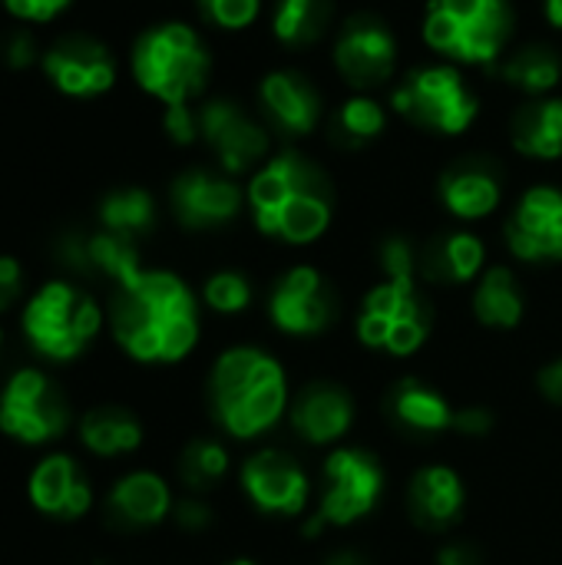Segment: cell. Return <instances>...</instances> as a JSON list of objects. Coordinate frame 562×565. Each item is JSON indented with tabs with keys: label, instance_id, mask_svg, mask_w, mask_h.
Here are the masks:
<instances>
[{
	"label": "cell",
	"instance_id": "cell-1",
	"mask_svg": "<svg viewBox=\"0 0 562 565\" xmlns=\"http://www.w3.org/2000/svg\"><path fill=\"white\" fill-rule=\"evenodd\" d=\"M245 205L265 238L285 245L318 242L335 218V185L328 172L298 149L272 152L245 185Z\"/></svg>",
	"mask_w": 562,
	"mask_h": 565
},
{
	"label": "cell",
	"instance_id": "cell-2",
	"mask_svg": "<svg viewBox=\"0 0 562 565\" xmlns=\"http://www.w3.org/2000/svg\"><path fill=\"white\" fill-rule=\"evenodd\" d=\"M113 334L136 361H182L199 341V311L189 285L172 271H142L116 288Z\"/></svg>",
	"mask_w": 562,
	"mask_h": 565
},
{
	"label": "cell",
	"instance_id": "cell-3",
	"mask_svg": "<svg viewBox=\"0 0 562 565\" xmlns=\"http://www.w3.org/2000/svg\"><path fill=\"white\" fill-rule=\"evenodd\" d=\"M212 50L189 20H159L129 46L132 83L159 106L199 103L212 79Z\"/></svg>",
	"mask_w": 562,
	"mask_h": 565
},
{
	"label": "cell",
	"instance_id": "cell-4",
	"mask_svg": "<svg viewBox=\"0 0 562 565\" xmlns=\"http://www.w3.org/2000/svg\"><path fill=\"white\" fill-rule=\"evenodd\" d=\"M513 30L510 0H427L421 13L424 46L454 66L494 70L507 56Z\"/></svg>",
	"mask_w": 562,
	"mask_h": 565
},
{
	"label": "cell",
	"instance_id": "cell-5",
	"mask_svg": "<svg viewBox=\"0 0 562 565\" xmlns=\"http://www.w3.org/2000/svg\"><path fill=\"white\" fill-rule=\"evenodd\" d=\"M288 404L285 371L255 348H232L212 371V411L232 437H258Z\"/></svg>",
	"mask_w": 562,
	"mask_h": 565
},
{
	"label": "cell",
	"instance_id": "cell-6",
	"mask_svg": "<svg viewBox=\"0 0 562 565\" xmlns=\"http://www.w3.org/2000/svg\"><path fill=\"white\" fill-rule=\"evenodd\" d=\"M391 109L414 129L441 136V139H460L474 129L480 119V96L460 73V66L434 60L411 66L394 86H391Z\"/></svg>",
	"mask_w": 562,
	"mask_h": 565
},
{
	"label": "cell",
	"instance_id": "cell-7",
	"mask_svg": "<svg viewBox=\"0 0 562 565\" xmlns=\"http://www.w3.org/2000/svg\"><path fill=\"white\" fill-rule=\"evenodd\" d=\"M99 321L96 301L70 281L43 285L23 311V331L30 344L53 361L79 358L99 334Z\"/></svg>",
	"mask_w": 562,
	"mask_h": 565
},
{
	"label": "cell",
	"instance_id": "cell-8",
	"mask_svg": "<svg viewBox=\"0 0 562 565\" xmlns=\"http://www.w3.org/2000/svg\"><path fill=\"white\" fill-rule=\"evenodd\" d=\"M40 73L56 96L93 103L116 89L119 56L103 36L86 30H66L43 46Z\"/></svg>",
	"mask_w": 562,
	"mask_h": 565
},
{
	"label": "cell",
	"instance_id": "cell-9",
	"mask_svg": "<svg viewBox=\"0 0 562 565\" xmlns=\"http://www.w3.org/2000/svg\"><path fill=\"white\" fill-rule=\"evenodd\" d=\"M331 66L354 93H374L388 86L401 66V43L394 26L371 10L344 17L331 40Z\"/></svg>",
	"mask_w": 562,
	"mask_h": 565
},
{
	"label": "cell",
	"instance_id": "cell-10",
	"mask_svg": "<svg viewBox=\"0 0 562 565\" xmlns=\"http://www.w3.org/2000/svg\"><path fill=\"white\" fill-rule=\"evenodd\" d=\"M199 142L225 175H252L272 156V129L232 96H205L199 103Z\"/></svg>",
	"mask_w": 562,
	"mask_h": 565
},
{
	"label": "cell",
	"instance_id": "cell-11",
	"mask_svg": "<svg viewBox=\"0 0 562 565\" xmlns=\"http://www.w3.org/2000/svg\"><path fill=\"white\" fill-rule=\"evenodd\" d=\"M431 334V308L417 288V281H391L374 285L358 311V338L368 348H381L388 354H411Z\"/></svg>",
	"mask_w": 562,
	"mask_h": 565
},
{
	"label": "cell",
	"instance_id": "cell-12",
	"mask_svg": "<svg viewBox=\"0 0 562 565\" xmlns=\"http://www.w3.org/2000/svg\"><path fill=\"white\" fill-rule=\"evenodd\" d=\"M70 407L40 371H17L0 397V430L23 444H46L66 430Z\"/></svg>",
	"mask_w": 562,
	"mask_h": 565
},
{
	"label": "cell",
	"instance_id": "cell-13",
	"mask_svg": "<svg viewBox=\"0 0 562 565\" xmlns=\"http://www.w3.org/2000/svg\"><path fill=\"white\" fill-rule=\"evenodd\" d=\"M255 99H258V116L265 119V126L291 142L315 136L325 119V96L318 83L291 66L262 73L255 86Z\"/></svg>",
	"mask_w": 562,
	"mask_h": 565
},
{
	"label": "cell",
	"instance_id": "cell-14",
	"mask_svg": "<svg viewBox=\"0 0 562 565\" xmlns=\"http://www.w3.org/2000/svg\"><path fill=\"white\" fill-rule=\"evenodd\" d=\"M242 205V185L235 182V175H225L222 169L192 166L182 169L169 185V209L179 218V225L192 232H212L235 222Z\"/></svg>",
	"mask_w": 562,
	"mask_h": 565
},
{
	"label": "cell",
	"instance_id": "cell-15",
	"mask_svg": "<svg viewBox=\"0 0 562 565\" xmlns=\"http://www.w3.org/2000/svg\"><path fill=\"white\" fill-rule=\"evenodd\" d=\"M384 490V477L374 457L364 450H338L325 463V497L318 520L331 526H351L364 520Z\"/></svg>",
	"mask_w": 562,
	"mask_h": 565
},
{
	"label": "cell",
	"instance_id": "cell-16",
	"mask_svg": "<svg viewBox=\"0 0 562 565\" xmlns=\"http://www.w3.org/2000/svg\"><path fill=\"white\" fill-rule=\"evenodd\" d=\"M503 238L520 262H562V189L530 185L510 209Z\"/></svg>",
	"mask_w": 562,
	"mask_h": 565
},
{
	"label": "cell",
	"instance_id": "cell-17",
	"mask_svg": "<svg viewBox=\"0 0 562 565\" xmlns=\"http://www.w3.org/2000/svg\"><path fill=\"white\" fill-rule=\"evenodd\" d=\"M335 291L311 265H298L278 278L268 298V315L285 334H318L335 321Z\"/></svg>",
	"mask_w": 562,
	"mask_h": 565
},
{
	"label": "cell",
	"instance_id": "cell-18",
	"mask_svg": "<svg viewBox=\"0 0 562 565\" xmlns=\"http://www.w3.org/2000/svg\"><path fill=\"white\" fill-rule=\"evenodd\" d=\"M56 258L70 271H76V275H99V278L113 281L116 288L136 281L146 271L142 262H139L136 242H129L123 235H113L106 228L66 232L56 242Z\"/></svg>",
	"mask_w": 562,
	"mask_h": 565
},
{
	"label": "cell",
	"instance_id": "cell-19",
	"mask_svg": "<svg viewBox=\"0 0 562 565\" xmlns=\"http://www.w3.org/2000/svg\"><path fill=\"white\" fill-rule=\"evenodd\" d=\"M242 487L262 513L298 516L308 503L305 470L282 450H262L242 467Z\"/></svg>",
	"mask_w": 562,
	"mask_h": 565
},
{
	"label": "cell",
	"instance_id": "cell-20",
	"mask_svg": "<svg viewBox=\"0 0 562 565\" xmlns=\"http://www.w3.org/2000/svg\"><path fill=\"white\" fill-rule=\"evenodd\" d=\"M441 205L460 222L490 218L503 205V175L494 162L470 156L447 166L437 179Z\"/></svg>",
	"mask_w": 562,
	"mask_h": 565
},
{
	"label": "cell",
	"instance_id": "cell-21",
	"mask_svg": "<svg viewBox=\"0 0 562 565\" xmlns=\"http://www.w3.org/2000/svg\"><path fill=\"white\" fill-rule=\"evenodd\" d=\"M510 146L530 162L562 159V96L523 99L510 116Z\"/></svg>",
	"mask_w": 562,
	"mask_h": 565
},
{
	"label": "cell",
	"instance_id": "cell-22",
	"mask_svg": "<svg viewBox=\"0 0 562 565\" xmlns=\"http://www.w3.org/2000/svg\"><path fill=\"white\" fill-rule=\"evenodd\" d=\"M354 420V404L344 387L338 384H308L295 407H291V424L308 444H335L348 434Z\"/></svg>",
	"mask_w": 562,
	"mask_h": 565
},
{
	"label": "cell",
	"instance_id": "cell-23",
	"mask_svg": "<svg viewBox=\"0 0 562 565\" xmlns=\"http://www.w3.org/2000/svg\"><path fill=\"white\" fill-rule=\"evenodd\" d=\"M30 500L46 516L79 520L89 510L93 493H89L86 477L70 457H50L30 477Z\"/></svg>",
	"mask_w": 562,
	"mask_h": 565
},
{
	"label": "cell",
	"instance_id": "cell-24",
	"mask_svg": "<svg viewBox=\"0 0 562 565\" xmlns=\"http://www.w3.org/2000/svg\"><path fill=\"white\" fill-rule=\"evenodd\" d=\"M494 76L520 93L523 99L553 96L562 86V53L553 43H523L507 50V56L494 66Z\"/></svg>",
	"mask_w": 562,
	"mask_h": 565
},
{
	"label": "cell",
	"instance_id": "cell-25",
	"mask_svg": "<svg viewBox=\"0 0 562 565\" xmlns=\"http://www.w3.org/2000/svg\"><path fill=\"white\" fill-rule=\"evenodd\" d=\"M487 245L474 232H444L421 252V275L434 285H467L484 271Z\"/></svg>",
	"mask_w": 562,
	"mask_h": 565
},
{
	"label": "cell",
	"instance_id": "cell-26",
	"mask_svg": "<svg viewBox=\"0 0 562 565\" xmlns=\"http://www.w3.org/2000/svg\"><path fill=\"white\" fill-rule=\"evenodd\" d=\"M464 500V483L450 467H424L411 480L407 493L411 516L424 530H447L450 523H457Z\"/></svg>",
	"mask_w": 562,
	"mask_h": 565
},
{
	"label": "cell",
	"instance_id": "cell-27",
	"mask_svg": "<svg viewBox=\"0 0 562 565\" xmlns=\"http://www.w3.org/2000/svg\"><path fill=\"white\" fill-rule=\"evenodd\" d=\"M335 0H275L268 10L272 40L285 50H311L331 33Z\"/></svg>",
	"mask_w": 562,
	"mask_h": 565
},
{
	"label": "cell",
	"instance_id": "cell-28",
	"mask_svg": "<svg viewBox=\"0 0 562 565\" xmlns=\"http://www.w3.org/2000/svg\"><path fill=\"white\" fill-rule=\"evenodd\" d=\"M169 510V487L156 473H129L109 493V513L123 526H156Z\"/></svg>",
	"mask_w": 562,
	"mask_h": 565
},
{
	"label": "cell",
	"instance_id": "cell-29",
	"mask_svg": "<svg viewBox=\"0 0 562 565\" xmlns=\"http://www.w3.org/2000/svg\"><path fill=\"white\" fill-rule=\"evenodd\" d=\"M388 411H391V417H394L401 427H407V430H414V434H441V430L454 427V411H450V404H447L434 387H427V384H421V381H414V377L401 381V384L391 391Z\"/></svg>",
	"mask_w": 562,
	"mask_h": 565
},
{
	"label": "cell",
	"instance_id": "cell-30",
	"mask_svg": "<svg viewBox=\"0 0 562 565\" xmlns=\"http://www.w3.org/2000/svg\"><path fill=\"white\" fill-rule=\"evenodd\" d=\"M391 113L374 93H351L338 103L331 119V136L344 149H364L388 132Z\"/></svg>",
	"mask_w": 562,
	"mask_h": 565
},
{
	"label": "cell",
	"instance_id": "cell-31",
	"mask_svg": "<svg viewBox=\"0 0 562 565\" xmlns=\"http://www.w3.org/2000/svg\"><path fill=\"white\" fill-rule=\"evenodd\" d=\"M96 215H99V228L139 242L156 228V199L139 185H123L99 199Z\"/></svg>",
	"mask_w": 562,
	"mask_h": 565
},
{
	"label": "cell",
	"instance_id": "cell-32",
	"mask_svg": "<svg viewBox=\"0 0 562 565\" xmlns=\"http://www.w3.org/2000/svg\"><path fill=\"white\" fill-rule=\"evenodd\" d=\"M523 291L513 278L510 268L497 265L490 268L477 288H474V315L487 324V328H500L510 331L523 321Z\"/></svg>",
	"mask_w": 562,
	"mask_h": 565
},
{
	"label": "cell",
	"instance_id": "cell-33",
	"mask_svg": "<svg viewBox=\"0 0 562 565\" xmlns=\"http://www.w3.org/2000/svg\"><path fill=\"white\" fill-rule=\"evenodd\" d=\"M79 437H83L86 450H93L99 457H116V454H129L142 444V427L123 407H96L83 417Z\"/></svg>",
	"mask_w": 562,
	"mask_h": 565
},
{
	"label": "cell",
	"instance_id": "cell-34",
	"mask_svg": "<svg viewBox=\"0 0 562 565\" xmlns=\"http://www.w3.org/2000/svg\"><path fill=\"white\" fill-rule=\"evenodd\" d=\"M229 470V454L222 450V444L215 440H192L185 450H182V460H179V477L189 490L195 493H205L212 490Z\"/></svg>",
	"mask_w": 562,
	"mask_h": 565
},
{
	"label": "cell",
	"instance_id": "cell-35",
	"mask_svg": "<svg viewBox=\"0 0 562 565\" xmlns=\"http://www.w3.org/2000/svg\"><path fill=\"white\" fill-rule=\"evenodd\" d=\"M195 10L219 33H245L262 20L265 0H195Z\"/></svg>",
	"mask_w": 562,
	"mask_h": 565
},
{
	"label": "cell",
	"instance_id": "cell-36",
	"mask_svg": "<svg viewBox=\"0 0 562 565\" xmlns=\"http://www.w3.org/2000/svg\"><path fill=\"white\" fill-rule=\"evenodd\" d=\"M252 301V285L238 271H215L205 281V305L219 315H238Z\"/></svg>",
	"mask_w": 562,
	"mask_h": 565
},
{
	"label": "cell",
	"instance_id": "cell-37",
	"mask_svg": "<svg viewBox=\"0 0 562 565\" xmlns=\"http://www.w3.org/2000/svg\"><path fill=\"white\" fill-rule=\"evenodd\" d=\"M40 56H43V46L40 40L33 36L30 26L23 23H13L3 36H0V63L10 70V73H26V70H40Z\"/></svg>",
	"mask_w": 562,
	"mask_h": 565
},
{
	"label": "cell",
	"instance_id": "cell-38",
	"mask_svg": "<svg viewBox=\"0 0 562 565\" xmlns=\"http://www.w3.org/2000/svg\"><path fill=\"white\" fill-rule=\"evenodd\" d=\"M378 262H381L384 278H391V281H417V275H421V255L404 235L384 238L378 248Z\"/></svg>",
	"mask_w": 562,
	"mask_h": 565
},
{
	"label": "cell",
	"instance_id": "cell-39",
	"mask_svg": "<svg viewBox=\"0 0 562 565\" xmlns=\"http://www.w3.org/2000/svg\"><path fill=\"white\" fill-rule=\"evenodd\" d=\"M76 0H0V10L23 26H46L56 23L63 13L73 10Z\"/></svg>",
	"mask_w": 562,
	"mask_h": 565
},
{
	"label": "cell",
	"instance_id": "cell-40",
	"mask_svg": "<svg viewBox=\"0 0 562 565\" xmlns=\"http://www.w3.org/2000/svg\"><path fill=\"white\" fill-rule=\"evenodd\" d=\"M159 126H162V136H166L172 146H179V149L195 146V142H199V103L162 106Z\"/></svg>",
	"mask_w": 562,
	"mask_h": 565
},
{
	"label": "cell",
	"instance_id": "cell-41",
	"mask_svg": "<svg viewBox=\"0 0 562 565\" xmlns=\"http://www.w3.org/2000/svg\"><path fill=\"white\" fill-rule=\"evenodd\" d=\"M454 430L464 437H487L494 430V414L487 407H460L454 411Z\"/></svg>",
	"mask_w": 562,
	"mask_h": 565
},
{
	"label": "cell",
	"instance_id": "cell-42",
	"mask_svg": "<svg viewBox=\"0 0 562 565\" xmlns=\"http://www.w3.org/2000/svg\"><path fill=\"white\" fill-rule=\"evenodd\" d=\"M23 288V268L13 255H0V311H7Z\"/></svg>",
	"mask_w": 562,
	"mask_h": 565
},
{
	"label": "cell",
	"instance_id": "cell-43",
	"mask_svg": "<svg viewBox=\"0 0 562 565\" xmlns=\"http://www.w3.org/2000/svg\"><path fill=\"white\" fill-rule=\"evenodd\" d=\"M176 523H179L182 530H189V533H202V530L212 526V510H209L202 500H195V497L179 500V503H176Z\"/></svg>",
	"mask_w": 562,
	"mask_h": 565
},
{
	"label": "cell",
	"instance_id": "cell-44",
	"mask_svg": "<svg viewBox=\"0 0 562 565\" xmlns=\"http://www.w3.org/2000/svg\"><path fill=\"white\" fill-rule=\"evenodd\" d=\"M437 565H484V556L470 543H447L437 553Z\"/></svg>",
	"mask_w": 562,
	"mask_h": 565
},
{
	"label": "cell",
	"instance_id": "cell-45",
	"mask_svg": "<svg viewBox=\"0 0 562 565\" xmlns=\"http://www.w3.org/2000/svg\"><path fill=\"white\" fill-rule=\"evenodd\" d=\"M537 384H540V394H543L550 404H562V358L550 361V364L540 371Z\"/></svg>",
	"mask_w": 562,
	"mask_h": 565
},
{
	"label": "cell",
	"instance_id": "cell-46",
	"mask_svg": "<svg viewBox=\"0 0 562 565\" xmlns=\"http://www.w3.org/2000/svg\"><path fill=\"white\" fill-rule=\"evenodd\" d=\"M540 7H543V20L562 33V0H540Z\"/></svg>",
	"mask_w": 562,
	"mask_h": 565
},
{
	"label": "cell",
	"instance_id": "cell-47",
	"mask_svg": "<svg viewBox=\"0 0 562 565\" xmlns=\"http://www.w3.org/2000/svg\"><path fill=\"white\" fill-rule=\"evenodd\" d=\"M325 565H371L361 553H354V550H338L335 556H328V563Z\"/></svg>",
	"mask_w": 562,
	"mask_h": 565
},
{
	"label": "cell",
	"instance_id": "cell-48",
	"mask_svg": "<svg viewBox=\"0 0 562 565\" xmlns=\"http://www.w3.org/2000/svg\"><path fill=\"white\" fill-rule=\"evenodd\" d=\"M229 565H255L252 559H235V563H229Z\"/></svg>",
	"mask_w": 562,
	"mask_h": 565
}]
</instances>
